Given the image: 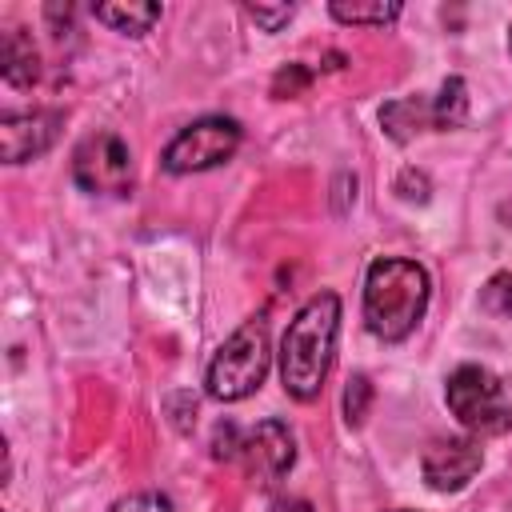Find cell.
Returning <instances> with one entry per match:
<instances>
[{"label": "cell", "instance_id": "3", "mask_svg": "<svg viewBox=\"0 0 512 512\" xmlns=\"http://www.w3.org/2000/svg\"><path fill=\"white\" fill-rule=\"evenodd\" d=\"M268 364H272L268 320H264V316H252V320H244V324L216 348V356L208 360L204 392H208L212 400H220V404L248 400V396L264 384Z\"/></svg>", "mask_w": 512, "mask_h": 512}, {"label": "cell", "instance_id": "21", "mask_svg": "<svg viewBox=\"0 0 512 512\" xmlns=\"http://www.w3.org/2000/svg\"><path fill=\"white\" fill-rule=\"evenodd\" d=\"M272 512H316V508L308 500H300V496H284V500L272 504Z\"/></svg>", "mask_w": 512, "mask_h": 512}, {"label": "cell", "instance_id": "18", "mask_svg": "<svg viewBox=\"0 0 512 512\" xmlns=\"http://www.w3.org/2000/svg\"><path fill=\"white\" fill-rule=\"evenodd\" d=\"M244 12H248L264 32H280V28L296 16V8H292V4H276V8H268V4H244Z\"/></svg>", "mask_w": 512, "mask_h": 512}, {"label": "cell", "instance_id": "15", "mask_svg": "<svg viewBox=\"0 0 512 512\" xmlns=\"http://www.w3.org/2000/svg\"><path fill=\"white\" fill-rule=\"evenodd\" d=\"M368 408H372V380H368L364 372H356V376L348 380V388H344V420H348L352 428H360L364 416H368Z\"/></svg>", "mask_w": 512, "mask_h": 512}, {"label": "cell", "instance_id": "9", "mask_svg": "<svg viewBox=\"0 0 512 512\" xmlns=\"http://www.w3.org/2000/svg\"><path fill=\"white\" fill-rule=\"evenodd\" d=\"M484 464L480 440L472 436H440L420 456V476L432 492H460Z\"/></svg>", "mask_w": 512, "mask_h": 512}, {"label": "cell", "instance_id": "7", "mask_svg": "<svg viewBox=\"0 0 512 512\" xmlns=\"http://www.w3.org/2000/svg\"><path fill=\"white\" fill-rule=\"evenodd\" d=\"M240 460H244L248 480H256L260 488L280 484L296 464V440H292L288 424L260 420L256 428H248L240 436Z\"/></svg>", "mask_w": 512, "mask_h": 512}, {"label": "cell", "instance_id": "8", "mask_svg": "<svg viewBox=\"0 0 512 512\" xmlns=\"http://www.w3.org/2000/svg\"><path fill=\"white\" fill-rule=\"evenodd\" d=\"M64 128L60 108H28V112H4L0 116V156L4 164H28L44 156Z\"/></svg>", "mask_w": 512, "mask_h": 512}, {"label": "cell", "instance_id": "12", "mask_svg": "<svg viewBox=\"0 0 512 512\" xmlns=\"http://www.w3.org/2000/svg\"><path fill=\"white\" fill-rule=\"evenodd\" d=\"M92 16L120 36H144L160 20V4H96Z\"/></svg>", "mask_w": 512, "mask_h": 512}, {"label": "cell", "instance_id": "5", "mask_svg": "<svg viewBox=\"0 0 512 512\" xmlns=\"http://www.w3.org/2000/svg\"><path fill=\"white\" fill-rule=\"evenodd\" d=\"M240 140H244L240 120H232V116H200V120L184 124V128L168 140L160 164H164V172H172V176L208 172V168L228 164V160L236 156Z\"/></svg>", "mask_w": 512, "mask_h": 512}, {"label": "cell", "instance_id": "10", "mask_svg": "<svg viewBox=\"0 0 512 512\" xmlns=\"http://www.w3.org/2000/svg\"><path fill=\"white\" fill-rule=\"evenodd\" d=\"M44 64H40V48L32 40L28 28H4L0 36V76L12 88H32L40 80Z\"/></svg>", "mask_w": 512, "mask_h": 512}, {"label": "cell", "instance_id": "2", "mask_svg": "<svg viewBox=\"0 0 512 512\" xmlns=\"http://www.w3.org/2000/svg\"><path fill=\"white\" fill-rule=\"evenodd\" d=\"M432 300L428 268L408 256H376L364 272V328L384 340L400 344L416 332Z\"/></svg>", "mask_w": 512, "mask_h": 512}, {"label": "cell", "instance_id": "6", "mask_svg": "<svg viewBox=\"0 0 512 512\" xmlns=\"http://www.w3.org/2000/svg\"><path fill=\"white\" fill-rule=\"evenodd\" d=\"M72 180L92 196L132 192V152L116 132H92L72 152Z\"/></svg>", "mask_w": 512, "mask_h": 512}, {"label": "cell", "instance_id": "1", "mask_svg": "<svg viewBox=\"0 0 512 512\" xmlns=\"http://www.w3.org/2000/svg\"><path fill=\"white\" fill-rule=\"evenodd\" d=\"M340 296L332 288L308 296L280 336V384L292 400H316L336 356Z\"/></svg>", "mask_w": 512, "mask_h": 512}, {"label": "cell", "instance_id": "22", "mask_svg": "<svg viewBox=\"0 0 512 512\" xmlns=\"http://www.w3.org/2000/svg\"><path fill=\"white\" fill-rule=\"evenodd\" d=\"M508 52H512V28H508Z\"/></svg>", "mask_w": 512, "mask_h": 512}, {"label": "cell", "instance_id": "4", "mask_svg": "<svg viewBox=\"0 0 512 512\" xmlns=\"http://www.w3.org/2000/svg\"><path fill=\"white\" fill-rule=\"evenodd\" d=\"M444 400L452 416L476 436H500L512 428V400L500 376L484 364H460L444 380Z\"/></svg>", "mask_w": 512, "mask_h": 512}, {"label": "cell", "instance_id": "13", "mask_svg": "<svg viewBox=\"0 0 512 512\" xmlns=\"http://www.w3.org/2000/svg\"><path fill=\"white\" fill-rule=\"evenodd\" d=\"M328 12H332V20H340V24H352V28H384V24H392L404 8L396 4V0H372V4H344V0H336V4H328Z\"/></svg>", "mask_w": 512, "mask_h": 512}, {"label": "cell", "instance_id": "14", "mask_svg": "<svg viewBox=\"0 0 512 512\" xmlns=\"http://www.w3.org/2000/svg\"><path fill=\"white\" fill-rule=\"evenodd\" d=\"M432 116L436 128H460L468 120V84L460 76H448L440 84V92L432 96Z\"/></svg>", "mask_w": 512, "mask_h": 512}, {"label": "cell", "instance_id": "23", "mask_svg": "<svg viewBox=\"0 0 512 512\" xmlns=\"http://www.w3.org/2000/svg\"><path fill=\"white\" fill-rule=\"evenodd\" d=\"M396 512H408V508H396Z\"/></svg>", "mask_w": 512, "mask_h": 512}, {"label": "cell", "instance_id": "16", "mask_svg": "<svg viewBox=\"0 0 512 512\" xmlns=\"http://www.w3.org/2000/svg\"><path fill=\"white\" fill-rule=\"evenodd\" d=\"M480 308L508 320L512 316V272H496L484 288H480Z\"/></svg>", "mask_w": 512, "mask_h": 512}, {"label": "cell", "instance_id": "11", "mask_svg": "<svg viewBox=\"0 0 512 512\" xmlns=\"http://www.w3.org/2000/svg\"><path fill=\"white\" fill-rule=\"evenodd\" d=\"M380 124H384V132H388L396 144H408L416 132L436 128L432 100H424V96H400V100H388V104L380 108Z\"/></svg>", "mask_w": 512, "mask_h": 512}, {"label": "cell", "instance_id": "20", "mask_svg": "<svg viewBox=\"0 0 512 512\" xmlns=\"http://www.w3.org/2000/svg\"><path fill=\"white\" fill-rule=\"evenodd\" d=\"M396 192H400L404 200H428V180H424V172L404 168L400 180H396Z\"/></svg>", "mask_w": 512, "mask_h": 512}, {"label": "cell", "instance_id": "19", "mask_svg": "<svg viewBox=\"0 0 512 512\" xmlns=\"http://www.w3.org/2000/svg\"><path fill=\"white\" fill-rule=\"evenodd\" d=\"M108 512H172V500L160 492H132V496L116 500Z\"/></svg>", "mask_w": 512, "mask_h": 512}, {"label": "cell", "instance_id": "17", "mask_svg": "<svg viewBox=\"0 0 512 512\" xmlns=\"http://www.w3.org/2000/svg\"><path fill=\"white\" fill-rule=\"evenodd\" d=\"M308 84H312V72H308L304 64H288V68L276 72V80H272V96H276V100H288V96H300Z\"/></svg>", "mask_w": 512, "mask_h": 512}]
</instances>
